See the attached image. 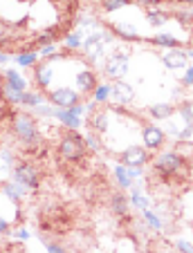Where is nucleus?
Returning a JSON list of instances; mask_svg holds the SVG:
<instances>
[{
  "label": "nucleus",
  "mask_w": 193,
  "mask_h": 253,
  "mask_svg": "<svg viewBox=\"0 0 193 253\" xmlns=\"http://www.w3.org/2000/svg\"><path fill=\"white\" fill-rule=\"evenodd\" d=\"M153 170L164 179H187V159L180 153H159L153 159Z\"/></svg>",
  "instance_id": "f257e3e1"
},
{
  "label": "nucleus",
  "mask_w": 193,
  "mask_h": 253,
  "mask_svg": "<svg viewBox=\"0 0 193 253\" xmlns=\"http://www.w3.org/2000/svg\"><path fill=\"white\" fill-rule=\"evenodd\" d=\"M11 130H14L16 139L23 143L27 150H34L41 141L39 134V124L29 112H16L14 121H11Z\"/></svg>",
  "instance_id": "f03ea898"
},
{
  "label": "nucleus",
  "mask_w": 193,
  "mask_h": 253,
  "mask_svg": "<svg viewBox=\"0 0 193 253\" xmlns=\"http://www.w3.org/2000/svg\"><path fill=\"white\" fill-rule=\"evenodd\" d=\"M86 139L77 132V130H68L58 141V155L70 164H79L86 159Z\"/></svg>",
  "instance_id": "7ed1b4c3"
},
{
  "label": "nucleus",
  "mask_w": 193,
  "mask_h": 253,
  "mask_svg": "<svg viewBox=\"0 0 193 253\" xmlns=\"http://www.w3.org/2000/svg\"><path fill=\"white\" fill-rule=\"evenodd\" d=\"M41 179H43V175H41V170L34 166V164L18 162L14 166V182L20 184V186L36 191V188L41 186Z\"/></svg>",
  "instance_id": "20e7f679"
},
{
  "label": "nucleus",
  "mask_w": 193,
  "mask_h": 253,
  "mask_svg": "<svg viewBox=\"0 0 193 253\" xmlns=\"http://www.w3.org/2000/svg\"><path fill=\"white\" fill-rule=\"evenodd\" d=\"M48 99L52 101L56 108L70 110L72 105H77L79 101H81V94H79V92H74L72 87H56V90H52L48 94Z\"/></svg>",
  "instance_id": "39448f33"
},
{
  "label": "nucleus",
  "mask_w": 193,
  "mask_h": 253,
  "mask_svg": "<svg viewBox=\"0 0 193 253\" xmlns=\"http://www.w3.org/2000/svg\"><path fill=\"white\" fill-rule=\"evenodd\" d=\"M126 72H128V54H124V52L112 54V56L108 58V63H106V74H108V79L121 81Z\"/></svg>",
  "instance_id": "423d86ee"
},
{
  "label": "nucleus",
  "mask_w": 193,
  "mask_h": 253,
  "mask_svg": "<svg viewBox=\"0 0 193 253\" xmlns=\"http://www.w3.org/2000/svg\"><path fill=\"white\" fill-rule=\"evenodd\" d=\"M148 150L142 148V146H131L128 150H124L119 157V162L124 164L126 168H142L146 162H148Z\"/></svg>",
  "instance_id": "0eeeda50"
},
{
  "label": "nucleus",
  "mask_w": 193,
  "mask_h": 253,
  "mask_svg": "<svg viewBox=\"0 0 193 253\" xmlns=\"http://www.w3.org/2000/svg\"><path fill=\"white\" fill-rule=\"evenodd\" d=\"M142 141H144V146L148 150H159L164 146V132H162V128H157V126L146 124L144 128H142Z\"/></svg>",
  "instance_id": "6e6552de"
},
{
  "label": "nucleus",
  "mask_w": 193,
  "mask_h": 253,
  "mask_svg": "<svg viewBox=\"0 0 193 253\" xmlns=\"http://www.w3.org/2000/svg\"><path fill=\"white\" fill-rule=\"evenodd\" d=\"M81 47L86 49L88 61H96V58H101L103 56V47H106V43H103V34L101 32L90 34V36L83 41Z\"/></svg>",
  "instance_id": "1a4fd4ad"
},
{
  "label": "nucleus",
  "mask_w": 193,
  "mask_h": 253,
  "mask_svg": "<svg viewBox=\"0 0 193 253\" xmlns=\"http://www.w3.org/2000/svg\"><path fill=\"white\" fill-rule=\"evenodd\" d=\"M52 79H54V67H52V63L43 61V63H39V65L34 67V83L41 87V90H48L49 83H52Z\"/></svg>",
  "instance_id": "9d476101"
},
{
  "label": "nucleus",
  "mask_w": 193,
  "mask_h": 253,
  "mask_svg": "<svg viewBox=\"0 0 193 253\" xmlns=\"http://www.w3.org/2000/svg\"><path fill=\"white\" fill-rule=\"evenodd\" d=\"M77 90L79 94H92L96 90V74L92 70H81L77 74Z\"/></svg>",
  "instance_id": "9b49d317"
},
{
  "label": "nucleus",
  "mask_w": 193,
  "mask_h": 253,
  "mask_svg": "<svg viewBox=\"0 0 193 253\" xmlns=\"http://www.w3.org/2000/svg\"><path fill=\"white\" fill-rule=\"evenodd\" d=\"M88 124H90V128L95 134H103L108 130V112L106 110H92Z\"/></svg>",
  "instance_id": "f8f14e48"
},
{
  "label": "nucleus",
  "mask_w": 193,
  "mask_h": 253,
  "mask_svg": "<svg viewBox=\"0 0 193 253\" xmlns=\"http://www.w3.org/2000/svg\"><path fill=\"white\" fill-rule=\"evenodd\" d=\"M110 211L117 217H131L128 213V197L121 195V193H112L110 195Z\"/></svg>",
  "instance_id": "ddd939ff"
},
{
  "label": "nucleus",
  "mask_w": 193,
  "mask_h": 253,
  "mask_svg": "<svg viewBox=\"0 0 193 253\" xmlns=\"http://www.w3.org/2000/svg\"><path fill=\"white\" fill-rule=\"evenodd\" d=\"M184 63H187V52H184V49H173V52L164 54V65L169 67V70H178Z\"/></svg>",
  "instance_id": "4468645a"
},
{
  "label": "nucleus",
  "mask_w": 193,
  "mask_h": 253,
  "mask_svg": "<svg viewBox=\"0 0 193 253\" xmlns=\"http://www.w3.org/2000/svg\"><path fill=\"white\" fill-rule=\"evenodd\" d=\"M58 36H61V32H58L56 27H49V29H43V32L36 36L34 45L36 47H45V45H54L58 41Z\"/></svg>",
  "instance_id": "2eb2a0df"
},
{
  "label": "nucleus",
  "mask_w": 193,
  "mask_h": 253,
  "mask_svg": "<svg viewBox=\"0 0 193 253\" xmlns=\"http://www.w3.org/2000/svg\"><path fill=\"white\" fill-rule=\"evenodd\" d=\"M5 83L11 87V90H16V92H25V90H27V81H25V79L20 77L16 70H7L5 72Z\"/></svg>",
  "instance_id": "dca6fc26"
},
{
  "label": "nucleus",
  "mask_w": 193,
  "mask_h": 253,
  "mask_svg": "<svg viewBox=\"0 0 193 253\" xmlns=\"http://www.w3.org/2000/svg\"><path fill=\"white\" fill-rule=\"evenodd\" d=\"M112 34H117L119 39L124 41H137V32L133 25H126V23H115L112 25Z\"/></svg>",
  "instance_id": "f3484780"
},
{
  "label": "nucleus",
  "mask_w": 193,
  "mask_h": 253,
  "mask_svg": "<svg viewBox=\"0 0 193 253\" xmlns=\"http://www.w3.org/2000/svg\"><path fill=\"white\" fill-rule=\"evenodd\" d=\"M54 117H56L61 124L68 126V128H72V130H77L79 126H81V119H79L77 115H72L70 110H54Z\"/></svg>",
  "instance_id": "a211bd4d"
},
{
  "label": "nucleus",
  "mask_w": 193,
  "mask_h": 253,
  "mask_svg": "<svg viewBox=\"0 0 193 253\" xmlns=\"http://www.w3.org/2000/svg\"><path fill=\"white\" fill-rule=\"evenodd\" d=\"M112 94H115L121 103H128V101H133V96H135L133 94V87L126 85V83H121V81H117L115 85H112Z\"/></svg>",
  "instance_id": "6ab92c4d"
},
{
  "label": "nucleus",
  "mask_w": 193,
  "mask_h": 253,
  "mask_svg": "<svg viewBox=\"0 0 193 253\" xmlns=\"http://www.w3.org/2000/svg\"><path fill=\"white\" fill-rule=\"evenodd\" d=\"M148 115L153 117V119H166V117L173 115V105H169V103H155V105H150Z\"/></svg>",
  "instance_id": "aec40b11"
},
{
  "label": "nucleus",
  "mask_w": 193,
  "mask_h": 253,
  "mask_svg": "<svg viewBox=\"0 0 193 253\" xmlns=\"http://www.w3.org/2000/svg\"><path fill=\"white\" fill-rule=\"evenodd\" d=\"M39 52L36 49H27V52H20L18 56H16V63H18L20 67H29V65H36L39 63Z\"/></svg>",
  "instance_id": "412c9836"
},
{
  "label": "nucleus",
  "mask_w": 193,
  "mask_h": 253,
  "mask_svg": "<svg viewBox=\"0 0 193 253\" xmlns=\"http://www.w3.org/2000/svg\"><path fill=\"white\" fill-rule=\"evenodd\" d=\"M150 43L153 45H159V47H171L175 49L180 45V41L175 39V36H171V34H159V36H153L150 39Z\"/></svg>",
  "instance_id": "4be33fe9"
},
{
  "label": "nucleus",
  "mask_w": 193,
  "mask_h": 253,
  "mask_svg": "<svg viewBox=\"0 0 193 253\" xmlns=\"http://www.w3.org/2000/svg\"><path fill=\"white\" fill-rule=\"evenodd\" d=\"M115 177H117V182H119V186H124V188L133 186V177L128 175V168L124 164H117L115 166Z\"/></svg>",
  "instance_id": "5701e85b"
},
{
  "label": "nucleus",
  "mask_w": 193,
  "mask_h": 253,
  "mask_svg": "<svg viewBox=\"0 0 193 253\" xmlns=\"http://www.w3.org/2000/svg\"><path fill=\"white\" fill-rule=\"evenodd\" d=\"M2 191H5L7 195H9V200H11V202H18L20 197L25 195V191H27V188L20 186V184H16V182H9V184H5V186H2Z\"/></svg>",
  "instance_id": "b1692460"
},
{
  "label": "nucleus",
  "mask_w": 193,
  "mask_h": 253,
  "mask_svg": "<svg viewBox=\"0 0 193 253\" xmlns=\"http://www.w3.org/2000/svg\"><path fill=\"white\" fill-rule=\"evenodd\" d=\"M0 92H2V99L9 101V103H23V94H25V92H16V90H11V87L7 85V83L2 85V90H0Z\"/></svg>",
  "instance_id": "393cba45"
},
{
  "label": "nucleus",
  "mask_w": 193,
  "mask_h": 253,
  "mask_svg": "<svg viewBox=\"0 0 193 253\" xmlns=\"http://www.w3.org/2000/svg\"><path fill=\"white\" fill-rule=\"evenodd\" d=\"M43 103V94H36V92H25L23 94V105H27V108H39V105Z\"/></svg>",
  "instance_id": "a878e982"
},
{
  "label": "nucleus",
  "mask_w": 193,
  "mask_h": 253,
  "mask_svg": "<svg viewBox=\"0 0 193 253\" xmlns=\"http://www.w3.org/2000/svg\"><path fill=\"white\" fill-rule=\"evenodd\" d=\"M126 5H131V0H101V9L103 11H117V9H121V7H126Z\"/></svg>",
  "instance_id": "bb28decb"
},
{
  "label": "nucleus",
  "mask_w": 193,
  "mask_h": 253,
  "mask_svg": "<svg viewBox=\"0 0 193 253\" xmlns=\"http://www.w3.org/2000/svg\"><path fill=\"white\" fill-rule=\"evenodd\" d=\"M146 20H148L150 25H155V27H159V25H164L166 20H169V14H164V11H148Z\"/></svg>",
  "instance_id": "cd10ccee"
},
{
  "label": "nucleus",
  "mask_w": 193,
  "mask_h": 253,
  "mask_svg": "<svg viewBox=\"0 0 193 253\" xmlns=\"http://www.w3.org/2000/svg\"><path fill=\"white\" fill-rule=\"evenodd\" d=\"M112 94V85H96L95 90V103H103L108 101V96Z\"/></svg>",
  "instance_id": "c85d7f7f"
},
{
  "label": "nucleus",
  "mask_w": 193,
  "mask_h": 253,
  "mask_svg": "<svg viewBox=\"0 0 193 253\" xmlns=\"http://www.w3.org/2000/svg\"><path fill=\"white\" fill-rule=\"evenodd\" d=\"M86 148L88 150H92V153H99L101 150V143H99V134H95V132H90V134H86Z\"/></svg>",
  "instance_id": "c756f323"
},
{
  "label": "nucleus",
  "mask_w": 193,
  "mask_h": 253,
  "mask_svg": "<svg viewBox=\"0 0 193 253\" xmlns=\"http://www.w3.org/2000/svg\"><path fill=\"white\" fill-rule=\"evenodd\" d=\"M65 45H68L70 49H79L83 45V41H81V34L79 32H72V34H68L65 36Z\"/></svg>",
  "instance_id": "7c9ffc66"
},
{
  "label": "nucleus",
  "mask_w": 193,
  "mask_h": 253,
  "mask_svg": "<svg viewBox=\"0 0 193 253\" xmlns=\"http://www.w3.org/2000/svg\"><path fill=\"white\" fill-rule=\"evenodd\" d=\"M144 217H146V222H148V224L153 226L155 231L162 229V222L157 220V215H155V213H150V211H144Z\"/></svg>",
  "instance_id": "2f4dec72"
},
{
  "label": "nucleus",
  "mask_w": 193,
  "mask_h": 253,
  "mask_svg": "<svg viewBox=\"0 0 193 253\" xmlns=\"http://www.w3.org/2000/svg\"><path fill=\"white\" fill-rule=\"evenodd\" d=\"M131 202L135 206H140V209H144V211H146V206H148V200H146L144 195H140V193H135V195L131 197Z\"/></svg>",
  "instance_id": "473e14b6"
},
{
  "label": "nucleus",
  "mask_w": 193,
  "mask_h": 253,
  "mask_svg": "<svg viewBox=\"0 0 193 253\" xmlns=\"http://www.w3.org/2000/svg\"><path fill=\"white\" fill-rule=\"evenodd\" d=\"M49 253H68V249L63 247V244H56V242H45Z\"/></svg>",
  "instance_id": "72a5a7b5"
},
{
  "label": "nucleus",
  "mask_w": 193,
  "mask_h": 253,
  "mask_svg": "<svg viewBox=\"0 0 193 253\" xmlns=\"http://www.w3.org/2000/svg\"><path fill=\"white\" fill-rule=\"evenodd\" d=\"M54 52H56V43H54V45H45V47H41L39 56L43 58V56H49V54H54Z\"/></svg>",
  "instance_id": "f704fd0d"
},
{
  "label": "nucleus",
  "mask_w": 193,
  "mask_h": 253,
  "mask_svg": "<svg viewBox=\"0 0 193 253\" xmlns=\"http://www.w3.org/2000/svg\"><path fill=\"white\" fill-rule=\"evenodd\" d=\"M180 112H182V117L187 119V124H189V126H193V112H191V108H189V105H184V108H182Z\"/></svg>",
  "instance_id": "c9c22d12"
},
{
  "label": "nucleus",
  "mask_w": 193,
  "mask_h": 253,
  "mask_svg": "<svg viewBox=\"0 0 193 253\" xmlns=\"http://www.w3.org/2000/svg\"><path fill=\"white\" fill-rule=\"evenodd\" d=\"M137 2H140L142 7H159L164 0H137Z\"/></svg>",
  "instance_id": "e433bc0d"
},
{
  "label": "nucleus",
  "mask_w": 193,
  "mask_h": 253,
  "mask_svg": "<svg viewBox=\"0 0 193 253\" xmlns=\"http://www.w3.org/2000/svg\"><path fill=\"white\" fill-rule=\"evenodd\" d=\"M178 251L180 253H193V247L189 242H182V240H180V242H178Z\"/></svg>",
  "instance_id": "4c0bfd02"
},
{
  "label": "nucleus",
  "mask_w": 193,
  "mask_h": 253,
  "mask_svg": "<svg viewBox=\"0 0 193 253\" xmlns=\"http://www.w3.org/2000/svg\"><path fill=\"white\" fill-rule=\"evenodd\" d=\"M184 85H193V67H189L184 74Z\"/></svg>",
  "instance_id": "58836bf2"
},
{
  "label": "nucleus",
  "mask_w": 193,
  "mask_h": 253,
  "mask_svg": "<svg viewBox=\"0 0 193 253\" xmlns=\"http://www.w3.org/2000/svg\"><path fill=\"white\" fill-rule=\"evenodd\" d=\"M178 20H180L182 25H189L193 18H191V14H178Z\"/></svg>",
  "instance_id": "ea45409f"
},
{
  "label": "nucleus",
  "mask_w": 193,
  "mask_h": 253,
  "mask_svg": "<svg viewBox=\"0 0 193 253\" xmlns=\"http://www.w3.org/2000/svg\"><path fill=\"white\" fill-rule=\"evenodd\" d=\"M70 112H72V115H77V117H79V115H83V108H81V105L77 103V105H72V108H70Z\"/></svg>",
  "instance_id": "a19ab883"
},
{
  "label": "nucleus",
  "mask_w": 193,
  "mask_h": 253,
  "mask_svg": "<svg viewBox=\"0 0 193 253\" xmlns=\"http://www.w3.org/2000/svg\"><path fill=\"white\" fill-rule=\"evenodd\" d=\"M0 233H9V224L5 220H0Z\"/></svg>",
  "instance_id": "79ce46f5"
},
{
  "label": "nucleus",
  "mask_w": 193,
  "mask_h": 253,
  "mask_svg": "<svg viewBox=\"0 0 193 253\" xmlns=\"http://www.w3.org/2000/svg\"><path fill=\"white\" fill-rule=\"evenodd\" d=\"M16 235H18L20 240H27V231H25V229H20V231H18V233H16Z\"/></svg>",
  "instance_id": "37998d69"
},
{
  "label": "nucleus",
  "mask_w": 193,
  "mask_h": 253,
  "mask_svg": "<svg viewBox=\"0 0 193 253\" xmlns=\"http://www.w3.org/2000/svg\"><path fill=\"white\" fill-rule=\"evenodd\" d=\"M58 2H61V5H74V2H77V0H58Z\"/></svg>",
  "instance_id": "c03bdc74"
},
{
  "label": "nucleus",
  "mask_w": 193,
  "mask_h": 253,
  "mask_svg": "<svg viewBox=\"0 0 193 253\" xmlns=\"http://www.w3.org/2000/svg\"><path fill=\"white\" fill-rule=\"evenodd\" d=\"M7 58H9V56H7L5 52H0V63H7Z\"/></svg>",
  "instance_id": "a18cd8bd"
},
{
  "label": "nucleus",
  "mask_w": 193,
  "mask_h": 253,
  "mask_svg": "<svg viewBox=\"0 0 193 253\" xmlns=\"http://www.w3.org/2000/svg\"><path fill=\"white\" fill-rule=\"evenodd\" d=\"M180 2H187V5H191V7H193V0H180Z\"/></svg>",
  "instance_id": "49530a36"
},
{
  "label": "nucleus",
  "mask_w": 193,
  "mask_h": 253,
  "mask_svg": "<svg viewBox=\"0 0 193 253\" xmlns=\"http://www.w3.org/2000/svg\"><path fill=\"white\" fill-rule=\"evenodd\" d=\"M191 18H193V11H191Z\"/></svg>",
  "instance_id": "de8ad7c7"
},
{
  "label": "nucleus",
  "mask_w": 193,
  "mask_h": 253,
  "mask_svg": "<svg viewBox=\"0 0 193 253\" xmlns=\"http://www.w3.org/2000/svg\"><path fill=\"white\" fill-rule=\"evenodd\" d=\"M191 32H193V29H191Z\"/></svg>",
  "instance_id": "09e8293b"
}]
</instances>
